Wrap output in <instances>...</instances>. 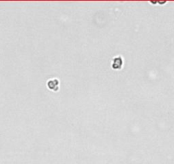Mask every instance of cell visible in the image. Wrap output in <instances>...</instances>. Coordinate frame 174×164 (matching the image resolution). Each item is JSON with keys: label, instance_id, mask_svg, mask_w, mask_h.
<instances>
[{"label": "cell", "instance_id": "obj_1", "mask_svg": "<svg viewBox=\"0 0 174 164\" xmlns=\"http://www.w3.org/2000/svg\"><path fill=\"white\" fill-rule=\"evenodd\" d=\"M59 85H60V82L57 79H50L47 81V86L51 91H58Z\"/></svg>", "mask_w": 174, "mask_h": 164}, {"label": "cell", "instance_id": "obj_2", "mask_svg": "<svg viewBox=\"0 0 174 164\" xmlns=\"http://www.w3.org/2000/svg\"><path fill=\"white\" fill-rule=\"evenodd\" d=\"M123 66V58L121 56H117L112 62V68L114 69H120Z\"/></svg>", "mask_w": 174, "mask_h": 164}]
</instances>
